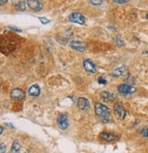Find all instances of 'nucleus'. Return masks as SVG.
Returning <instances> with one entry per match:
<instances>
[{"instance_id": "1", "label": "nucleus", "mask_w": 148, "mask_h": 153, "mask_svg": "<svg viewBox=\"0 0 148 153\" xmlns=\"http://www.w3.org/2000/svg\"><path fill=\"white\" fill-rule=\"evenodd\" d=\"M94 110L98 117H100L104 122H108L111 119V111L109 107L106 105L100 104V103H95L94 104Z\"/></svg>"}, {"instance_id": "2", "label": "nucleus", "mask_w": 148, "mask_h": 153, "mask_svg": "<svg viewBox=\"0 0 148 153\" xmlns=\"http://www.w3.org/2000/svg\"><path fill=\"white\" fill-rule=\"evenodd\" d=\"M69 20L72 23H78L80 25H85V17L80 12H73L69 16Z\"/></svg>"}, {"instance_id": "3", "label": "nucleus", "mask_w": 148, "mask_h": 153, "mask_svg": "<svg viewBox=\"0 0 148 153\" xmlns=\"http://www.w3.org/2000/svg\"><path fill=\"white\" fill-rule=\"evenodd\" d=\"M114 112H115V115L118 117V118L121 120L124 119L126 116V110L124 109V105L122 103H116L114 105Z\"/></svg>"}, {"instance_id": "4", "label": "nucleus", "mask_w": 148, "mask_h": 153, "mask_svg": "<svg viewBox=\"0 0 148 153\" xmlns=\"http://www.w3.org/2000/svg\"><path fill=\"white\" fill-rule=\"evenodd\" d=\"M27 5L29 6V7L33 10V11H40L42 9L43 3L40 0H28L27 1Z\"/></svg>"}, {"instance_id": "5", "label": "nucleus", "mask_w": 148, "mask_h": 153, "mask_svg": "<svg viewBox=\"0 0 148 153\" xmlns=\"http://www.w3.org/2000/svg\"><path fill=\"white\" fill-rule=\"evenodd\" d=\"M58 125L60 129L62 130H66L69 127V120H68V117H67L66 114H60L58 117Z\"/></svg>"}, {"instance_id": "6", "label": "nucleus", "mask_w": 148, "mask_h": 153, "mask_svg": "<svg viewBox=\"0 0 148 153\" xmlns=\"http://www.w3.org/2000/svg\"><path fill=\"white\" fill-rule=\"evenodd\" d=\"M118 90L120 93H122L124 94H131L136 92V88L133 87L130 85H126V83H124V85H120L118 86Z\"/></svg>"}, {"instance_id": "7", "label": "nucleus", "mask_w": 148, "mask_h": 153, "mask_svg": "<svg viewBox=\"0 0 148 153\" xmlns=\"http://www.w3.org/2000/svg\"><path fill=\"white\" fill-rule=\"evenodd\" d=\"M100 138L104 141H108V142H111V141H115L118 140V137L116 134L114 133H112V132H102L100 134Z\"/></svg>"}, {"instance_id": "8", "label": "nucleus", "mask_w": 148, "mask_h": 153, "mask_svg": "<svg viewBox=\"0 0 148 153\" xmlns=\"http://www.w3.org/2000/svg\"><path fill=\"white\" fill-rule=\"evenodd\" d=\"M10 96L15 100H22L25 97V93L20 88H15L13 89L10 93Z\"/></svg>"}, {"instance_id": "9", "label": "nucleus", "mask_w": 148, "mask_h": 153, "mask_svg": "<svg viewBox=\"0 0 148 153\" xmlns=\"http://www.w3.org/2000/svg\"><path fill=\"white\" fill-rule=\"evenodd\" d=\"M83 68L85 69V71L91 73V74H95L96 73V66L91 60L85 59L83 61Z\"/></svg>"}, {"instance_id": "10", "label": "nucleus", "mask_w": 148, "mask_h": 153, "mask_svg": "<svg viewBox=\"0 0 148 153\" xmlns=\"http://www.w3.org/2000/svg\"><path fill=\"white\" fill-rule=\"evenodd\" d=\"M70 46H71L73 50L78 51H80V52L85 51V50H86V46H85V44H84L83 42H82V41L72 40V41H71Z\"/></svg>"}, {"instance_id": "11", "label": "nucleus", "mask_w": 148, "mask_h": 153, "mask_svg": "<svg viewBox=\"0 0 148 153\" xmlns=\"http://www.w3.org/2000/svg\"><path fill=\"white\" fill-rule=\"evenodd\" d=\"M100 96L104 102H107V103H112L115 100V95L110 92H107V91L102 92L100 94Z\"/></svg>"}, {"instance_id": "12", "label": "nucleus", "mask_w": 148, "mask_h": 153, "mask_svg": "<svg viewBox=\"0 0 148 153\" xmlns=\"http://www.w3.org/2000/svg\"><path fill=\"white\" fill-rule=\"evenodd\" d=\"M77 105L80 110H87L90 106V102L85 97H79L77 100Z\"/></svg>"}, {"instance_id": "13", "label": "nucleus", "mask_w": 148, "mask_h": 153, "mask_svg": "<svg viewBox=\"0 0 148 153\" xmlns=\"http://www.w3.org/2000/svg\"><path fill=\"white\" fill-rule=\"evenodd\" d=\"M29 95L33 97H38L40 94V88L38 85H33L29 87Z\"/></svg>"}, {"instance_id": "14", "label": "nucleus", "mask_w": 148, "mask_h": 153, "mask_svg": "<svg viewBox=\"0 0 148 153\" xmlns=\"http://www.w3.org/2000/svg\"><path fill=\"white\" fill-rule=\"evenodd\" d=\"M125 69H126V67L124 65L117 67L116 69H114V70L113 71V73L111 74V75L113 76V77H119V76H121V75H122L124 73Z\"/></svg>"}, {"instance_id": "15", "label": "nucleus", "mask_w": 148, "mask_h": 153, "mask_svg": "<svg viewBox=\"0 0 148 153\" xmlns=\"http://www.w3.org/2000/svg\"><path fill=\"white\" fill-rule=\"evenodd\" d=\"M20 149H21V143L19 142L18 140H16L13 142L12 146H11V153H19L20 152Z\"/></svg>"}, {"instance_id": "16", "label": "nucleus", "mask_w": 148, "mask_h": 153, "mask_svg": "<svg viewBox=\"0 0 148 153\" xmlns=\"http://www.w3.org/2000/svg\"><path fill=\"white\" fill-rule=\"evenodd\" d=\"M25 7H26V3L24 1H19L16 4V8L18 11H24Z\"/></svg>"}, {"instance_id": "17", "label": "nucleus", "mask_w": 148, "mask_h": 153, "mask_svg": "<svg viewBox=\"0 0 148 153\" xmlns=\"http://www.w3.org/2000/svg\"><path fill=\"white\" fill-rule=\"evenodd\" d=\"M114 40L116 41V43L118 44V46H119V47H122V46H124V42L123 39L121 38L120 36H116V37L114 38Z\"/></svg>"}, {"instance_id": "18", "label": "nucleus", "mask_w": 148, "mask_h": 153, "mask_svg": "<svg viewBox=\"0 0 148 153\" xmlns=\"http://www.w3.org/2000/svg\"><path fill=\"white\" fill-rule=\"evenodd\" d=\"M91 4L94 5V6H101L102 4V0H91Z\"/></svg>"}, {"instance_id": "19", "label": "nucleus", "mask_w": 148, "mask_h": 153, "mask_svg": "<svg viewBox=\"0 0 148 153\" xmlns=\"http://www.w3.org/2000/svg\"><path fill=\"white\" fill-rule=\"evenodd\" d=\"M38 19H39L40 21H41V23L44 24V25H46V24H48V23L50 22L49 19H48L47 18H44V17H40V18H38Z\"/></svg>"}, {"instance_id": "20", "label": "nucleus", "mask_w": 148, "mask_h": 153, "mask_svg": "<svg viewBox=\"0 0 148 153\" xmlns=\"http://www.w3.org/2000/svg\"><path fill=\"white\" fill-rule=\"evenodd\" d=\"M98 82H99V83H101V85H106L107 83V81L103 76H100L98 78Z\"/></svg>"}, {"instance_id": "21", "label": "nucleus", "mask_w": 148, "mask_h": 153, "mask_svg": "<svg viewBox=\"0 0 148 153\" xmlns=\"http://www.w3.org/2000/svg\"><path fill=\"white\" fill-rule=\"evenodd\" d=\"M141 133H142V135H143V136H144V137H148V127H147V128H143V129H142V131H141Z\"/></svg>"}, {"instance_id": "22", "label": "nucleus", "mask_w": 148, "mask_h": 153, "mask_svg": "<svg viewBox=\"0 0 148 153\" xmlns=\"http://www.w3.org/2000/svg\"><path fill=\"white\" fill-rule=\"evenodd\" d=\"M114 3H118V4H125L127 2H129L128 0H113Z\"/></svg>"}, {"instance_id": "23", "label": "nucleus", "mask_w": 148, "mask_h": 153, "mask_svg": "<svg viewBox=\"0 0 148 153\" xmlns=\"http://www.w3.org/2000/svg\"><path fill=\"white\" fill-rule=\"evenodd\" d=\"M6 152V145L1 143V146H0V153H5Z\"/></svg>"}, {"instance_id": "24", "label": "nucleus", "mask_w": 148, "mask_h": 153, "mask_svg": "<svg viewBox=\"0 0 148 153\" xmlns=\"http://www.w3.org/2000/svg\"><path fill=\"white\" fill-rule=\"evenodd\" d=\"M10 29H11V30H16V31H18V32H20V31H21L20 30L17 29V27H11Z\"/></svg>"}, {"instance_id": "25", "label": "nucleus", "mask_w": 148, "mask_h": 153, "mask_svg": "<svg viewBox=\"0 0 148 153\" xmlns=\"http://www.w3.org/2000/svg\"><path fill=\"white\" fill-rule=\"evenodd\" d=\"M7 2V0H5V1H4V0H1V1H0V5L2 6V5H4V4H6Z\"/></svg>"}, {"instance_id": "26", "label": "nucleus", "mask_w": 148, "mask_h": 153, "mask_svg": "<svg viewBox=\"0 0 148 153\" xmlns=\"http://www.w3.org/2000/svg\"><path fill=\"white\" fill-rule=\"evenodd\" d=\"M6 125H7V126H8L9 128H14V127H13V125H11L9 123H6Z\"/></svg>"}, {"instance_id": "27", "label": "nucleus", "mask_w": 148, "mask_h": 153, "mask_svg": "<svg viewBox=\"0 0 148 153\" xmlns=\"http://www.w3.org/2000/svg\"><path fill=\"white\" fill-rule=\"evenodd\" d=\"M3 131H4V128H3V127H1L0 128V134H3Z\"/></svg>"}, {"instance_id": "28", "label": "nucleus", "mask_w": 148, "mask_h": 153, "mask_svg": "<svg viewBox=\"0 0 148 153\" xmlns=\"http://www.w3.org/2000/svg\"><path fill=\"white\" fill-rule=\"evenodd\" d=\"M146 19H148V13H147V14H146Z\"/></svg>"}]
</instances>
